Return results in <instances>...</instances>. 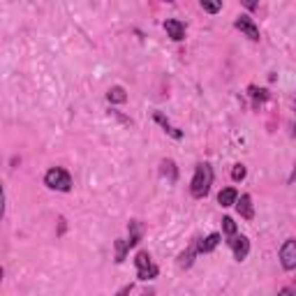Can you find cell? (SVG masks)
<instances>
[{"instance_id": "obj_1", "label": "cell", "mask_w": 296, "mask_h": 296, "mask_svg": "<svg viewBox=\"0 0 296 296\" xmlns=\"http://www.w3.org/2000/svg\"><path fill=\"white\" fill-rule=\"evenodd\" d=\"M213 178H215V174H213V166L208 164V162H199L197 169H194L192 180H190V192H192V197H197V199L206 197V194L211 192Z\"/></svg>"}, {"instance_id": "obj_2", "label": "cell", "mask_w": 296, "mask_h": 296, "mask_svg": "<svg viewBox=\"0 0 296 296\" xmlns=\"http://www.w3.org/2000/svg\"><path fill=\"white\" fill-rule=\"evenodd\" d=\"M44 185L58 192H69L72 190V176L63 169V166H53L44 174Z\"/></svg>"}, {"instance_id": "obj_3", "label": "cell", "mask_w": 296, "mask_h": 296, "mask_svg": "<svg viewBox=\"0 0 296 296\" xmlns=\"http://www.w3.org/2000/svg\"><path fill=\"white\" fill-rule=\"evenodd\" d=\"M134 266H137V278L139 280H153V278H157V273H160V268L153 264L151 254L148 252H137V257H134Z\"/></svg>"}, {"instance_id": "obj_4", "label": "cell", "mask_w": 296, "mask_h": 296, "mask_svg": "<svg viewBox=\"0 0 296 296\" xmlns=\"http://www.w3.org/2000/svg\"><path fill=\"white\" fill-rule=\"evenodd\" d=\"M278 257H280V266L285 268V271H294L296 268V238H287L285 243L280 245Z\"/></svg>"}, {"instance_id": "obj_5", "label": "cell", "mask_w": 296, "mask_h": 296, "mask_svg": "<svg viewBox=\"0 0 296 296\" xmlns=\"http://www.w3.org/2000/svg\"><path fill=\"white\" fill-rule=\"evenodd\" d=\"M234 26L238 28L240 32H243L248 40H252V42H259V28H257V23L252 21V18L248 16V14H240L238 18L234 21Z\"/></svg>"}, {"instance_id": "obj_6", "label": "cell", "mask_w": 296, "mask_h": 296, "mask_svg": "<svg viewBox=\"0 0 296 296\" xmlns=\"http://www.w3.org/2000/svg\"><path fill=\"white\" fill-rule=\"evenodd\" d=\"M229 248L234 250V257L238 259V262H243L245 257L250 254V240H248V236H243V234H234V236H229Z\"/></svg>"}, {"instance_id": "obj_7", "label": "cell", "mask_w": 296, "mask_h": 296, "mask_svg": "<svg viewBox=\"0 0 296 296\" xmlns=\"http://www.w3.org/2000/svg\"><path fill=\"white\" fill-rule=\"evenodd\" d=\"M164 30H166V37H171L174 42L185 40V23L178 21V18H166V21H164Z\"/></svg>"}, {"instance_id": "obj_8", "label": "cell", "mask_w": 296, "mask_h": 296, "mask_svg": "<svg viewBox=\"0 0 296 296\" xmlns=\"http://www.w3.org/2000/svg\"><path fill=\"white\" fill-rule=\"evenodd\" d=\"M236 211H238L240 217H245V220H252L254 217V208H252V197L250 194H240L238 199H236Z\"/></svg>"}, {"instance_id": "obj_9", "label": "cell", "mask_w": 296, "mask_h": 296, "mask_svg": "<svg viewBox=\"0 0 296 296\" xmlns=\"http://www.w3.org/2000/svg\"><path fill=\"white\" fill-rule=\"evenodd\" d=\"M127 231H130V238H127V245H130V248L139 245V240H141V236H143V227H141V222H139V220H130Z\"/></svg>"}, {"instance_id": "obj_10", "label": "cell", "mask_w": 296, "mask_h": 296, "mask_svg": "<svg viewBox=\"0 0 296 296\" xmlns=\"http://www.w3.org/2000/svg\"><path fill=\"white\" fill-rule=\"evenodd\" d=\"M217 243H220V234H208L206 238H199L197 240V250L199 252H213V250L217 248Z\"/></svg>"}, {"instance_id": "obj_11", "label": "cell", "mask_w": 296, "mask_h": 296, "mask_svg": "<svg viewBox=\"0 0 296 296\" xmlns=\"http://www.w3.org/2000/svg\"><path fill=\"white\" fill-rule=\"evenodd\" d=\"M236 199H238V192H236L234 188H225V190H220V194H217V203L220 206H234L236 203Z\"/></svg>"}, {"instance_id": "obj_12", "label": "cell", "mask_w": 296, "mask_h": 296, "mask_svg": "<svg viewBox=\"0 0 296 296\" xmlns=\"http://www.w3.org/2000/svg\"><path fill=\"white\" fill-rule=\"evenodd\" d=\"M106 100L111 104H123V102H127V92H125L123 86H111L109 92H106Z\"/></svg>"}, {"instance_id": "obj_13", "label": "cell", "mask_w": 296, "mask_h": 296, "mask_svg": "<svg viewBox=\"0 0 296 296\" xmlns=\"http://www.w3.org/2000/svg\"><path fill=\"white\" fill-rule=\"evenodd\" d=\"M197 254H199L197 243H192V245H190V248L185 250V252L178 257V266H180V268H190V266H192V262H194V257H197Z\"/></svg>"}, {"instance_id": "obj_14", "label": "cell", "mask_w": 296, "mask_h": 296, "mask_svg": "<svg viewBox=\"0 0 296 296\" xmlns=\"http://www.w3.org/2000/svg\"><path fill=\"white\" fill-rule=\"evenodd\" d=\"M162 174L169 178V183H176L178 180V169H176V162L174 160H162Z\"/></svg>"}, {"instance_id": "obj_15", "label": "cell", "mask_w": 296, "mask_h": 296, "mask_svg": "<svg viewBox=\"0 0 296 296\" xmlns=\"http://www.w3.org/2000/svg\"><path fill=\"white\" fill-rule=\"evenodd\" d=\"M155 120L162 125V127H164V132H166V134H171V137H174V139H183V132H180V130H176L174 125H171L169 120H166L162 114H157V111H155Z\"/></svg>"}, {"instance_id": "obj_16", "label": "cell", "mask_w": 296, "mask_h": 296, "mask_svg": "<svg viewBox=\"0 0 296 296\" xmlns=\"http://www.w3.org/2000/svg\"><path fill=\"white\" fill-rule=\"evenodd\" d=\"M248 90H250V95H252V100H254V106H257V104H262V102H266V100H268V90H266V88L250 86Z\"/></svg>"}, {"instance_id": "obj_17", "label": "cell", "mask_w": 296, "mask_h": 296, "mask_svg": "<svg viewBox=\"0 0 296 296\" xmlns=\"http://www.w3.org/2000/svg\"><path fill=\"white\" fill-rule=\"evenodd\" d=\"M114 245H116V264H123V262H125V254H127V250H130L127 240L118 238Z\"/></svg>"}, {"instance_id": "obj_18", "label": "cell", "mask_w": 296, "mask_h": 296, "mask_svg": "<svg viewBox=\"0 0 296 296\" xmlns=\"http://www.w3.org/2000/svg\"><path fill=\"white\" fill-rule=\"evenodd\" d=\"M199 5H201V9L208 14H217L222 9V0H199Z\"/></svg>"}, {"instance_id": "obj_19", "label": "cell", "mask_w": 296, "mask_h": 296, "mask_svg": "<svg viewBox=\"0 0 296 296\" xmlns=\"http://www.w3.org/2000/svg\"><path fill=\"white\" fill-rule=\"evenodd\" d=\"M245 174H248V169H245L243 164H234V169H231V180L240 183V180L245 178Z\"/></svg>"}, {"instance_id": "obj_20", "label": "cell", "mask_w": 296, "mask_h": 296, "mask_svg": "<svg viewBox=\"0 0 296 296\" xmlns=\"http://www.w3.org/2000/svg\"><path fill=\"white\" fill-rule=\"evenodd\" d=\"M222 231H225L227 236H234L236 234V222L231 220V217H222Z\"/></svg>"}, {"instance_id": "obj_21", "label": "cell", "mask_w": 296, "mask_h": 296, "mask_svg": "<svg viewBox=\"0 0 296 296\" xmlns=\"http://www.w3.org/2000/svg\"><path fill=\"white\" fill-rule=\"evenodd\" d=\"M240 5H243L248 12H254V9L259 7V0H240Z\"/></svg>"}, {"instance_id": "obj_22", "label": "cell", "mask_w": 296, "mask_h": 296, "mask_svg": "<svg viewBox=\"0 0 296 296\" xmlns=\"http://www.w3.org/2000/svg\"><path fill=\"white\" fill-rule=\"evenodd\" d=\"M109 116H114V118H116V120H120V123H123V125H132V120H130V118H125V116H120L118 111H114V109L109 111Z\"/></svg>"}, {"instance_id": "obj_23", "label": "cell", "mask_w": 296, "mask_h": 296, "mask_svg": "<svg viewBox=\"0 0 296 296\" xmlns=\"http://www.w3.org/2000/svg\"><path fill=\"white\" fill-rule=\"evenodd\" d=\"M280 294H296L294 287H285V289H280Z\"/></svg>"}, {"instance_id": "obj_24", "label": "cell", "mask_w": 296, "mask_h": 296, "mask_svg": "<svg viewBox=\"0 0 296 296\" xmlns=\"http://www.w3.org/2000/svg\"><path fill=\"white\" fill-rule=\"evenodd\" d=\"M164 3H174V0H164Z\"/></svg>"}]
</instances>
